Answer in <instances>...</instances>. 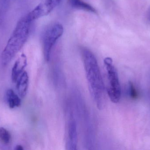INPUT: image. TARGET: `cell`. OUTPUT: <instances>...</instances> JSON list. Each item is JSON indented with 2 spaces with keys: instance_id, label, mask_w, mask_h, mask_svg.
Returning a JSON list of instances; mask_svg holds the SVG:
<instances>
[{
  "instance_id": "3",
  "label": "cell",
  "mask_w": 150,
  "mask_h": 150,
  "mask_svg": "<svg viewBox=\"0 0 150 150\" xmlns=\"http://www.w3.org/2000/svg\"><path fill=\"white\" fill-rule=\"evenodd\" d=\"M104 64L107 76L108 95L112 102L118 103L121 96V89L117 70L113 65L112 60L110 57L104 60Z\"/></svg>"
},
{
  "instance_id": "4",
  "label": "cell",
  "mask_w": 150,
  "mask_h": 150,
  "mask_svg": "<svg viewBox=\"0 0 150 150\" xmlns=\"http://www.w3.org/2000/svg\"><path fill=\"white\" fill-rule=\"evenodd\" d=\"M64 31L63 26L59 23H55L48 27L44 33L43 38V53L46 61L50 60L52 49Z\"/></svg>"
},
{
  "instance_id": "8",
  "label": "cell",
  "mask_w": 150,
  "mask_h": 150,
  "mask_svg": "<svg viewBox=\"0 0 150 150\" xmlns=\"http://www.w3.org/2000/svg\"><path fill=\"white\" fill-rule=\"evenodd\" d=\"M16 82V89L19 96L24 98L27 93L29 84V77L26 71L21 74Z\"/></svg>"
},
{
  "instance_id": "10",
  "label": "cell",
  "mask_w": 150,
  "mask_h": 150,
  "mask_svg": "<svg viewBox=\"0 0 150 150\" xmlns=\"http://www.w3.org/2000/svg\"><path fill=\"white\" fill-rule=\"evenodd\" d=\"M6 96L10 108H14L18 107L21 105V100L13 90L11 89L8 90Z\"/></svg>"
},
{
  "instance_id": "2",
  "label": "cell",
  "mask_w": 150,
  "mask_h": 150,
  "mask_svg": "<svg viewBox=\"0 0 150 150\" xmlns=\"http://www.w3.org/2000/svg\"><path fill=\"white\" fill-rule=\"evenodd\" d=\"M32 20L29 14L20 19L1 54L2 65H8L26 42Z\"/></svg>"
},
{
  "instance_id": "14",
  "label": "cell",
  "mask_w": 150,
  "mask_h": 150,
  "mask_svg": "<svg viewBox=\"0 0 150 150\" xmlns=\"http://www.w3.org/2000/svg\"><path fill=\"white\" fill-rule=\"evenodd\" d=\"M149 19L150 20V11L149 14Z\"/></svg>"
},
{
  "instance_id": "9",
  "label": "cell",
  "mask_w": 150,
  "mask_h": 150,
  "mask_svg": "<svg viewBox=\"0 0 150 150\" xmlns=\"http://www.w3.org/2000/svg\"><path fill=\"white\" fill-rule=\"evenodd\" d=\"M69 4L72 7L79 9L83 10L89 12L96 13L95 9L83 0H69Z\"/></svg>"
},
{
  "instance_id": "12",
  "label": "cell",
  "mask_w": 150,
  "mask_h": 150,
  "mask_svg": "<svg viewBox=\"0 0 150 150\" xmlns=\"http://www.w3.org/2000/svg\"><path fill=\"white\" fill-rule=\"evenodd\" d=\"M129 92L130 97L133 99H135L138 97L137 91L132 82H129Z\"/></svg>"
},
{
  "instance_id": "6",
  "label": "cell",
  "mask_w": 150,
  "mask_h": 150,
  "mask_svg": "<svg viewBox=\"0 0 150 150\" xmlns=\"http://www.w3.org/2000/svg\"><path fill=\"white\" fill-rule=\"evenodd\" d=\"M67 129V147L68 150H76L78 142L76 123L74 115L72 113L69 115Z\"/></svg>"
},
{
  "instance_id": "1",
  "label": "cell",
  "mask_w": 150,
  "mask_h": 150,
  "mask_svg": "<svg viewBox=\"0 0 150 150\" xmlns=\"http://www.w3.org/2000/svg\"><path fill=\"white\" fill-rule=\"evenodd\" d=\"M82 55L90 93L98 108L103 109L105 103V88L97 59L86 48L82 49Z\"/></svg>"
},
{
  "instance_id": "5",
  "label": "cell",
  "mask_w": 150,
  "mask_h": 150,
  "mask_svg": "<svg viewBox=\"0 0 150 150\" xmlns=\"http://www.w3.org/2000/svg\"><path fill=\"white\" fill-rule=\"evenodd\" d=\"M61 0H43L29 13L32 21L49 14L58 6Z\"/></svg>"
},
{
  "instance_id": "13",
  "label": "cell",
  "mask_w": 150,
  "mask_h": 150,
  "mask_svg": "<svg viewBox=\"0 0 150 150\" xmlns=\"http://www.w3.org/2000/svg\"><path fill=\"white\" fill-rule=\"evenodd\" d=\"M16 150H23V147L21 145H18L17 146H16V149H15Z\"/></svg>"
},
{
  "instance_id": "11",
  "label": "cell",
  "mask_w": 150,
  "mask_h": 150,
  "mask_svg": "<svg viewBox=\"0 0 150 150\" xmlns=\"http://www.w3.org/2000/svg\"><path fill=\"white\" fill-rule=\"evenodd\" d=\"M11 136L9 132L6 129L0 128V140L3 143L8 144L9 143Z\"/></svg>"
},
{
  "instance_id": "7",
  "label": "cell",
  "mask_w": 150,
  "mask_h": 150,
  "mask_svg": "<svg viewBox=\"0 0 150 150\" xmlns=\"http://www.w3.org/2000/svg\"><path fill=\"white\" fill-rule=\"evenodd\" d=\"M27 62L26 58L24 54L16 61L12 68L11 71V79L13 82H16L21 74L23 72V70L26 67Z\"/></svg>"
}]
</instances>
